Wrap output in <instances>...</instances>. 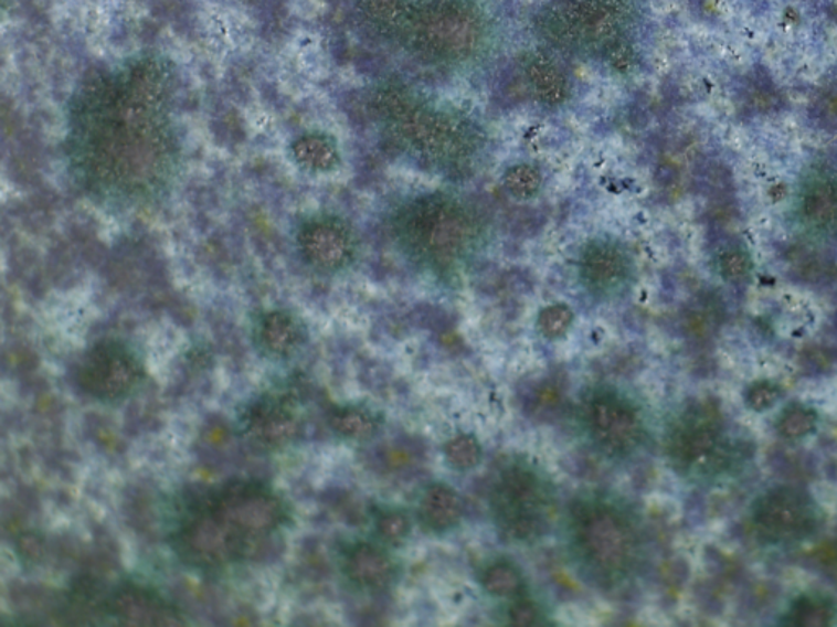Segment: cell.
I'll list each match as a JSON object with an SVG mask.
<instances>
[{
    "label": "cell",
    "instance_id": "1",
    "mask_svg": "<svg viewBox=\"0 0 837 627\" xmlns=\"http://www.w3.org/2000/svg\"><path fill=\"white\" fill-rule=\"evenodd\" d=\"M177 94L176 66L162 54L85 74L66 119L67 166L85 195L117 211L168 195L182 162Z\"/></svg>",
    "mask_w": 837,
    "mask_h": 627
},
{
    "label": "cell",
    "instance_id": "2",
    "mask_svg": "<svg viewBox=\"0 0 837 627\" xmlns=\"http://www.w3.org/2000/svg\"><path fill=\"white\" fill-rule=\"evenodd\" d=\"M287 523V503L272 487L233 480L187 511L172 546L190 567L221 571L250 559Z\"/></svg>",
    "mask_w": 837,
    "mask_h": 627
},
{
    "label": "cell",
    "instance_id": "3",
    "mask_svg": "<svg viewBox=\"0 0 837 627\" xmlns=\"http://www.w3.org/2000/svg\"><path fill=\"white\" fill-rule=\"evenodd\" d=\"M570 541L584 571L604 584L625 581L642 557V533L633 514L601 497L573 507Z\"/></svg>",
    "mask_w": 837,
    "mask_h": 627
},
{
    "label": "cell",
    "instance_id": "4",
    "mask_svg": "<svg viewBox=\"0 0 837 627\" xmlns=\"http://www.w3.org/2000/svg\"><path fill=\"white\" fill-rule=\"evenodd\" d=\"M401 245L428 267L451 268L465 257L473 230L457 201L444 195H425L411 201L398 214Z\"/></svg>",
    "mask_w": 837,
    "mask_h": 627
},
{
    "label": "cell",
    "instance_id": "5",
    "mask_svg": "<svg viewBox=\"0 0 837 627\" xmlns=\"http://www.w3.org/2000/svg\"><path fill=\"white\" fill-rule=\"evenodd\" d=\"M489 509L499 534L510 543L529 544L550 530L554 496L539 470L512 463L496 477Z\"/></svg>",
    "mask_w": 837,
    "mask_h": 627
},
{
    "label": "cell",
    "instance_id": "6",
    "mask_svg": "<svg viewBox=\"0 0 837 627\" xmlns=\"http://www.w3.org/2000/svg\"><path fill=\"white\" fill-rule=\"evenodd\" d=\"M666 453L674 469L687 476L718 474L734 461L720 412L709 402L690 405L674 421Z\"/></svg>",
    "mask_w": 837,
    "mask_h": 627
},
{
    "label": "cell",
    "instance_id": "7",
    "mask_svg": "<svg viewBox=\"0 0 837 627\" xmlns=\"http://www.w3.org/2000/svg\"><path fill=\"white\" fill-rule=\"evenodd\" d=\"M581 418L592 445L608 458H628L645 439L642 411L628 395L612 387L591 392Z\"/></svg>",
    "mask_w": 837,
    "mask_h": 627
},
{
    "label": "cell",
    "instance_id": "8",
    "mask_svg": "<svg viewBox=\"0 0 837 627\" xmlns=\"http://www.w3.org/2000/svg\"><path fill=\"white\" fill-rule=\"evenodd\" d=\"M77 380L85 394L95 401L114 404L138 390L145 380V368L125 343L104 340L85 352Z\"/></svg>",
    "mask_w": 837,
    "mask_h": 627
},
{
    "label": "cell",
    "instance_id": "9",
    "mask_svg": "<svg viewBox=\"0 0 837 627\" xmlns=\"http://www.w3.org/2000/svg\"><path fill=\"white\" fill-rule=\"evenodd\" d=\"M755 533L765 543L787 546L815 533L819 513L808 493L796 487H775L755 500Z\"/></svg>",
    "mask_w": 837,
    "mask_h": 627
},
{
    "label": "cell",
    "instance_id": "10",
    "mask_svg": "<svg viewBox=\"0 0 837 627\" xmlns=\"http://www.w3.org/2000/svg\"><path fill=\"white\" fill-rule=\"evenodd\" d=\"M383 125L401 145L432 159L452 157L463 145L462 128L455 125L454 119L441 111L422 107L414 98L396 117L388 119Z\"/></svg>",
    "mask_w": 837,
    "mask_h": 627
},
{
    "label": "cell",
    "instance_id": "11",
    "mask_svg": "<svg viewBox=\"0 0 837 627\" xmlns=\"http://www.w3.org/2000/svg\"><path fill=\"white\" fill-rule=\"evenodd\" d=\"M296 247L299 257L312 270L337 274L356 258L357 238L346 221L331 214H318L299 226Z\"/></svg>",
    "mask_w": 837,
    "mask_h": 627
},
{
    "label": "cell",
    "instance_id": "12",
    "mask_svg": "<svg viewBox=\"0 0 837 627\" xmlns=\"http://www.w3.org/2000/svg\"><path fill=\"white\" fill-rule=\"evenodd\" d=\"M241 427L252 445L262 449H282L294 445L301 435V417L288 398L264 395L244 411Z\"/></svg>",
    "mask_w": 837,
    "mask_h": 627
},
{
    "label": "cell",
    "instance_id": "13",
    "mask_svg": "<svg viewBox=\"0 0 837 627\" xmlns=\"http://www.w3.org/2000/svg\"><path fill=\"white\" fill-rule=\"evenodd\" d=\"M104 612L125 626H182L187 623L183 613L161 593L139 584L115 588L104 602Z\"/></svg>",
    "mask_w": 837,
    "mask_h": 627
},
{
    "label": "cell",
    "instance_id": "14",
    "mask_svg": "<svg viewBox=\"0 0 837 627\" xmlns=\"http://www.w3.org/2000/svg\"><path fill=\"white\" fill-rule=\"evenodd\" d=\"M580 276L584 288L598 298L618 295L632 278V261L627 251L611 241H594L580 258Z\"/></svg>",
    "mask_w": 837,
    "mask_h": 627
},
{
    "label": "cell",
    "instance_id": "15",
    "mask_svg": "<svg viewBox=\"0 0 837 627\" xmlns=\"http://www.w3.org/2000/svg\"><path fill=\"white\" fill-rule=\"evenodd\" d=\"M342 571L357 588L383 589L393 584L396 565L383 548L367 541L352 544L342 559Z\"/></svg>",
    "mask_w": 837,
    "mask_h": 627
},
{
    "label": "cell",
    "instance_id": "16",
    "mask_svg": "<svg viewBox=\"0 0 837 627\" xmlns=\"http://www.w3.org/2000/svg\"><path fill=\"white\" fill-rule=\"evenodd\" d=\"M308 339L305 323L285 309L265 312L255 326V340L262 352L277 360H287L299 352Z\"/></svg>",
    "mask_w": 837,
    "mask_h": 627
},
{
    "label": "cell",
    "instance_id": "17",
    "mask_svg": "<svg viewBox=\"0 0 837 627\" xmlns=\"http://www.w3.org/2000/svg\"><path fill=\"white\" fill-rule=\"evenodd\" d=\"M802 217L809 230L819 234L837 231V179L829 173H816L802 193Z\"/></svg>",
    "mask_w": 837,
    "mask_h": 627
},
{
    "label": "cell",
    "instance_id": "18",
    "mask_svg": "<svg viewBox=\"0 0 837 627\" xmlns=\"http://www.w3.org/2000/svg\"><path fill=\"white\" fill-rule=\"evenodd\" d=\"M465 506L460 493L447 483H432L418 503V518L432 533H448L460 524Z\"/></svg>",
    "mask_w": 837,
    "mask_h": 627
},
{
    "label": "cell",
    "instance_id": "19",
    "mask_svg": "<svg viewBox=\"0 0 837 627\" xmlns=\"http://www.w3.org/2000/svg\"><path fill=\"white\" fill-rule=\"evenodd\" d=\"M292 159L309 173H328L340 162L339 146L328 132L312 131L296 138L290 146Z\"/></svg>",
    "mask_w": 837,
    "mask_h": 627
},
{
    "label": "cell",
    "instance_id": "20",
    "mask_svg": "<svg viewBox=\"0 0 837 627\" xmlns=\"http://www.w3.org/2000/svg\"><path fill=\"white\" fill-rule=\"evenodd\" d=\"M527 78L536 97L548 107L564 104L570 94V85L560 67L544 57H536L526 66Z\"/></svg>",
    "mask_w": 837,
    "mask_h": 627
},
{
    "label": "cell",
    "instance_id": "21",
    "mask_svg": "<svg viewBox=\"0 0 837 627\" xmlns=\"http://www.w3.org/2000/svg\"><path fill=\"white\" fill-rule=\"evenodd\" d=\"M329 427L340 438L367 442L380 432L381 422L375 412L362 405H340L329 414Z\"/></svg>",
    "mask_w": 837,
    "mask_h": 627
},
{
    "label": "cell",
    "instance_id": "22",
    "mask_svg": "<svg viewBox=\"0 0 837 627\" xmlns=\"http://www.w3.org/2000/svg\"><path fill=\"white\" fill-rule=\"evenodd\" d=\"M837 606L828 596L802 595L792 603L782 623L795 627H825L835 625Z\"/></svg>",
    "mask_w": 837,
    "mask_h": 627
},
{
    "label": "cell",
    "instance_id": "23",
    "mask_svg": "<svg viewBox=\"0 0 837 627\" xmlns=\"http://www.w3.org/2000/svg\"><path fill=\"white\" fill-rule=\"evenodd\" d=\"M481 587L495 598H517L523 589V575L512 562H492L483 572Z\"/></svg>",
    "mask_w": 837,
    "mask_h": 627
},
{
    "label": "cell",
    "instance_id": "24",
    "mask_svg": "<svg viewBox=\"0 0 837 627\" xmlns=\"http://www.w3.org/2000/svg\"><path fill=\"white\" fill-rule=\"evenodd\" d=\"M818 427V414L812 407L792 404L782 411L777 422V432L788 442H798L812 435Z\"/></svg>",
    "mask_w": 837,
    "mask_h": 627
},
{
    "label": "cell",
    "instance_id": "25",
    "mask_svg": "<svg viewBox=\"0 0 837 627\" xmlns=\"http://www.w3.org/2000/svg\"><path fill=\"white\" fill-rule=\"evenodd\" d=\"M444 456L452 469L468 472L481 463L483 448L476 436L462 433L445 443Z\"/></svg>",
    "mask_w": 837,
    "mask_h": 627
},
{
    "label": "cell",
    "instance_id": "26",
    "mask_svg": "<svg viewBox=\"0 0 837 627\" xmlns=\"http://www.w3.org/2000/svg\"><path fill=\"white\" fill-rule=\"evenodd\" d=\"M504 187L517 200H530L540 192L542 176L529 163H517L504 173Z\"/></svg>",
    "mask_w": 837,
    "mask_h": 627
},
{
    "label": "cell",
    "instance_id": "27",
    "mask_svg": "<svg viewBox=\"0 0 837 627\" xmlns=\"http://www.w3.org/2000/svg\"><path fill=\"white\" fill-rule=\"evenodd\" d=\"M375 531L384 543L400 546L410 538V514L398 509L380 511L375 518Z\"/></svg>",
    "mask_w": 837,
    "mask_h": 627
},
{
    "label": "cell",
    "instance_id": "28",
    "mask_svg": "<svg viewBox=\"0 0 837 627\" xmlns=\"http://www.w3.org/2000/svg\"><path fill=\"white\" fill-rule=\"evenodd\" d=\"M574 314L566 305L547 306L537 319L540 333L548 340H558L570 332Z\"/></svg>",
    "mask_w": 837,
    "mask_h": 627
},
{
    "label": "cell",
    "instance_id": "29",
    "mask_svg": "<svg viewBox=\"0 0 837 627\" xmlns=\"http://www.w3.org/2000/svg\"><path fill=\"white\" fill-rule=\"evenodd\" d=\"M753 272V261L748 252L741 248H731L724 252L720 258V274L731 285H740L746 281Z\"/></svg>",
    "mask_w": 837,
    "mask_h": 627
},
{
    "label": "cell",
    "instance_id": "30",
    "mask_svg": "<svg viewBox=\"0 0 837 627\" xmlns=\"http://www.w3.org/2000/svg\"><path fill=\"white\" fill-rule=\"evenodd\" d=\"M778 398H781V390L772 381H757V383L751 384L744 394L748 407L754 412L769 411L777 404Z\"/></svg>",
    "mask_w": 837,
    "mask_h": 627
},
{
    "label": "cell",
    "instance_id": "31",
    "mask_svg": "<svg viewBox=\"0 0 837 627\" xmlns=\"http://www.w3.org/2000/svg\"><path fill=\"white\" fill-rule=\"evenodd\" d=\"M721 323L720 306L714 301L700 302L692 314H690V327L696 332L710 333L717 330Z\"/></svg>",
    "mask_w": 837,
    "mask_h": 627
},
{
    "label": "cell",
    "instance_id": "32",
    "mask_svg": "<svg viewBox=\"0 0 837 627\" xmlns=\"http://www.w3.org/2000/svg\"><path fill=\"white\" fill-rule=\"evenodd\" d=\"M540 616H542V613H540L539 605L536 602L529 598H519V596H517L516 602L509 606V612H507V619L513 626L539 625Z\"/></svg>",
    "mask_w": 837,
    "mask_h": 627
},
{
    "label": "cell",
    "instance_id": "33",
    "mask_svg": "<svg viewBox=\"0 0 837 627\" xmlns=\"http://www.w3.org/2000/svg\"><path fill=\"white\" fill-rule=\"evenodd\" d=\"M561 402V392L558 390V387L554 386H542L539 391H537L536 395V408L539 412H543V414H548V412H553L554 408L560 405Z\"/></svg>",
    "mask_w": 837,
    "mask_h": 627
}]
</instances>
